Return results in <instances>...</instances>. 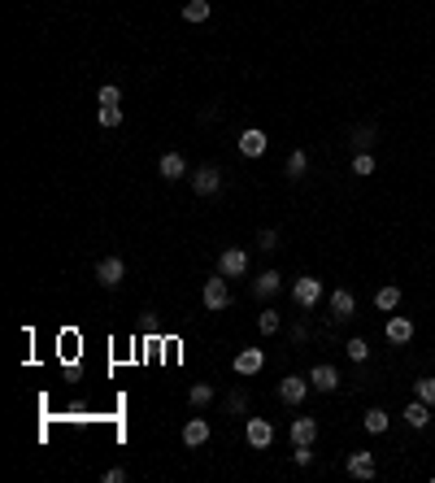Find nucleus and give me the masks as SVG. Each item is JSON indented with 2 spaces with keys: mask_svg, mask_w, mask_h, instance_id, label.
Wrapping results in <instances>:
<instances>
[{
  "mask_svg": "<svg viewBox=\"0 0 435 483\" xmlns=\"http://www.w3.org/2000/svg\"><path fill=\"white\" fill-rule=\"evenodd\" d=\"M96 118H100V126H118L122 122V105H100Z\"/></svg>",
  "mask_w": 435,
  "mask_h": 483,
  "instance_id": "b1692460",
  "label": "nucleus"
},
{
  "mask_svg": "<svg viewBox=\"0 0 435 483\" xmlns=\"http://www.w3.org/2000/svg\"><path fill=\"white\" fill-rule=\"evenodd\" d=\"M374 470H379V462H374V453H366V448H357V453H348V475H353V479H374Z\"/></svg>",
  "mask_w": 435,
  "mask_h": 483,
  "instance_id": "9d476101",
  "label": "nucleus"
},
{
  "mask_svg": "<svg viewBox=\"0 0 435 483\" xmlns=\"http://www.w3.org/2000/svg\"><path fill=\"white\" fill-rule=\"evenodd\" d=\"M344 353H348V357H353V362H366V357H370V344H366L362 336H353V340L344 344Z\"/></svg>",
  "mask_w": 435,
  "mask_h": 483,
  "instance_id": "5701e85b",
  "label": "nucleus"
},
{
  "mask_svg": "<svg viewBox=\"0 0 435 483\" xmlns=\"http://www.w3.org/2000/svg\"><path fill=\"white\" fill-rule=\"evenodd\" d=\"M209 9H214L209 0H188V5H183V18H188V22H204V18H209Z\"/></svg>",
  "mask_w": 435,
  "mask_h": 483,
  "instance_id": "4be33fe9",
  "label": "nucleus"
},
{
  "mask_svg": "<svg viewBox=\"0 0 435 483\" xmlns=\"http://www.w3.org/2000/svg\"><path fill=\"white\" fill-rule=\"evenodd\" d=\"M288 436H292V444H314L318 440V418H292V427H288Z\"/></svg>",
  "mask_w": 435,
  "mask_h": 483,
  "instance_id": "ddd939ff",
  "label": "nucleus"
},
{
  "mask_svg": "<svg viewBox=\"0 0 435 483\" xmlns=\"http://www.w3.org/2000/svg\"><path fill=\"white\" fill-rule=\"evenodd\" d=\"M266 148H270V135L262 131V126H248V131L240 135V152H244V157H262Z\"/></svg>",
  "mask_w": 435,
  "mask_h": 483,
  "instance_id": "6e6552de",
  "label": "nucleus"
},
{
  "mask_svg": "<svg viewBox=\"0 0 435 483\" xmlns=\"http://www.w3.org/2000/svg\"><path fill=\"white\" fill-rule=\"evenodd\" d=\"M310 392H314V384H310V379H300V374H288L283 384H278V401H283V405H300Z\"/></svg>",
  "mask_w": 435,
  "mask_h": 483,
  "instance_id": "423d86ee",
  "label": "nucleus"
},
{
  "mask_svg": "<svg viewBox=\"0 0 435 483\" xmlns=\"http://www.w3.org/2000/svg\"><path fill=\"white\" fill-rule=\"evenodd\" d=\"M204 440H209V422H204V418H188V427H183V444H188V448H200Z\"/></svg>",
  "mask_w": 435,
  "mask_h": 483,
  "instance_id": "f3484780",
  "label": "nucleus"
},
{
  "mask_svg": "<svg viewBox=\"0 0 435 483\" xmlns=\"http://www.w3.org/2000/svg\"><path fill=\"white\" fill-rule=\"evenodd\" d=\"M374 305H379L383 314H392L396 305H400V288H392V283H388V288H379V292H374Z\"/></svg>",
  "mask_w": 435,
  "mask_h": 483,
  "instance_id": "6ab92c4d",
  "label": "nucleus"
},
{
  "mask_svg": "<svg viewBox=\"0 0 435 483\" xmlns=\"http://www.w3.org/2000/svg\"><path fill=\"white\" fill-rule=\"evenodd\" d=\"M383 336H388V344H409V340H414V318L392 314L388 326H383Z\"/></svg>",
  "mask_w": 435,
  "mask_h": 483,
  "instance_id": "0eeeda50",
  "label": "nucleus"
},
{
  "mask_svg": "<svg viewBox=\"0 0 435 483\" xmlns=\"http://www.w3.org/2000/svg\"><path fill=\"white\" fill-rule=\"evenodd\" d=\"M122 274H126L122 257H105V262L96 266V283H100V288H118V283H122Z\"/></svg>",
  "mask_w": 435,
  "mask_h": 483,
  "instance_id": "9b49d317",
  "label": "nucleus"
},
{
  "mask_svg": "<svg viewBox=\"0 0 435 483\" xmlns=\"http://www.w3.org/2000/svg\"><path fill=\"white\" fill-rule=\"evenodd\" d=\"M305 170H310V157H305V148H296L288 157V179H305Z\"/></svg>",
  "mask_w": 435,
  "mask_h": 483,
  "instance_id": "412c9836",
  "label": "nucleus"
},
{
  "mask_svg": "<svg viewBox=\"0 0 435 483\" xmlns=\"http://www.w3.org/2000/svg\"><path fill=\"white\" fill-rule=\"evenodd\" d=\"M388 422H392V418H388V414H383V410H379V405H374V410H370V414L362 418V427L370 431V436H383V431H388Z\"/></svg>",
  "mask_w": 435,
  "mask_h": 483,
  "instance_id": "aec40b11",
  "label": "nucleus"
},
{
  "mask_svg": "<svg viewBox=\"0 0 435 483\" xmlns=\"http://www.w3.org/2000/svg\"><path fill=\"white\" fill-rule=\"evenodd\" d=\"M222 188V170L218 166H200V170H192V192L196 196H214Z\"/></svg>",
  "mask_w": 435,
  "mask_h": 483,
  "instance_id": "20e7f679",
  "label": "nucleus"
},
{
  "mask_svg": "<svg viewBox=\"0 0 435 483\" xmlns=\"http://www.w3.org/2000/svg\"><path fill=\"white\" fill-rule=\"evenodd\" d=\"M353 144H357V152H370V144H374V126H357V131H353Z\"/></svg>",
  "mask_w": 435,
  "mask_h": 483,
  "instance_id": "a878e982",
  "label": "nucleus"
},
{
  "mask_svg": "<svg viewBox=\"0 0 435 483\" xmlns=\"http://www.w3.org/2000/svg\"><path fill=\"white\" fill-rule=\"evenodd\" d=\"M405 422L414 427V431H422V427L431 422V410H427V401H409V405H405Z\"/></svg>",
  "mask_w": 435,
  "mask_h": 483,
  "instance_id": "a211bd4d",
  "label": "nucleus"
},
{
  "mask_svg": "<svg viewBox=\"0 0 435 483\" xmlns=\"http://www.w3.org/2000/svg\"><path fill=\"white\" fill-rule=\"evenodd\" d=\"M244 270H248V252H244V248H222V252H218V274L240 279Z\"/></svg>",
  "mask_w": 435,
  "mask_h": 483,
  "instance_id": "39448f33",
  "label": "nucleus"
},
{
  "mask_svg": "<svg viewBox=\"0 0 435 483\" xmlns=\"http://www.w3.org/2000/svg\"><path fill=\"white\" fill-rule=\"evenodd\" d=\"M257 244H262L266 252H274V248H278V236H274V231H262V236H257Z\"/></svg>",
  "mask_w": 435,
  "mask_h": 483,
  "instance_id": "2f4dec72",
  "label": "nucleus"
},
{
  "mask_svg": "<svg viewBox=\"0 0 435 483\" xmlns=\"http://www.w3.org/2000/svg\"><path fill=\"white\" fill-rule=\"evenodd\" d=\"M96 100H100V105H122V92H118L114 83H105V87L96 92Z\"/></svg>",
  "mask_w": 435,
  "mask_h": 483,
  "instance_id": "c85d7f7f",
  "label": "nucleus"
},
{
  "mask_svg": "<svg viewBox=\"0 0 435 483\" xmlns=\"http://www.w3.org/2000/svg\"><path fill=\"white\" fill-rule=\"evenodd\" d=\"M200 305H204L209 314H222L226 305H231V288H226V274L204 279V288H200Z\"/></svg>",
  "mask_w": 435,
  "mask_h": 483,
  "instance_id": "f257e3e1",
  "label": "nucleus"
},
{
  "mask_svg": "<svg viewBox=\"0 0 435 483\" xmlns=\"http://www.w3.org/2000/svg\"><path fill=\"white\" fill-rule=\"evenodd\" d=\"M278 288H283V274H278V270H266V274H257V279H252V296H274Z\"/></svg>",
  "mask_w": 435,
  "mask_h": 483,
  "instance_id": "dca6fc26",
  "label": "nucleus"
},
{
  "mask_svg": "<svg viewBox=\"0 0 435 483\" xmlns=\"http://www.w3.org/2000/svg\"><path fill=\"white\" fill-rule=\"evenodd\" d=\"M244 440H248V448H270L274 444V422L270 418H248Z\"/></svg>",
  "mask_w": 435,
  "mask_h": 483,
  "instance_id": "7ed1b4c3",
  "label": "nucleus"
},
{
  "mask_svg": "<svg viewBox=\"0 0 435 483\" xmlns=\"http://www.w3.org/2000/svg\"><path fill=\"white\" fill-rule=\"evenodd\" d=\"M353 174H374V152H357V157H353Z\"/></svg>",
  "mask_w": 435,
  "mask_h": 483,
  "instance_id": "cd10ccee",
  "label": "nucleus"
},
{
  "mask_svg": "<svg viewBox=\"0 0 435 483\" xmlns=\"http://www.w3.org/2000/svg\"><path fill=\"white\" fill-rule=\"evenodd\" d=\"M292 462H296V466H310V462H314V453H310V444H296V453H292Z\"/></svg>",
  "mask_w": 435,
  "mask_h": 483,
  "instance_id": "7c9ffc66",
  "label": "nucleus"
},
{
  "mask_svg": "<svg viewBox=\"0 0 435 483\" xmlns=\"http://www.w3.org/2000/svg\"><path fill=\"white\" fill-rule=\"evenodd\" d=\"M257 326H262V336H274V331H278V314H274V310H266V314L257 318Z\"/></svg>",
  "mask_w": 435,
  "mask_h": 483,
  "instance_id": "c756f323",
  "label": "nucleus"
},
{
  "mask_svg": "<svg viewBox=\"0 0 435 483\" xmlns=\"http://www.w3.org/2000/svg\"><path fill=\"white\" fill-rule=\"evenodd\" d=\"M188 401H192V405H209V401H214V388H209V384H192V388H188Z\"/></svg>",
  "mask_w": 435,
  "mask_h": 483,
  "instance_id": "393cba45",
  "label": "nucleus"
},
{
  "mask_svg": "<svg viewBox=\"0 0 435 483\" xmlns=\"http://www.w3.org/2000/svg\"><path fill=\"white\" fill-rule=\"evenodd\" d=\"M231 366H235V374H244V379H248V374H257V370L266 366V353H262V348H240Z\"/></svg>",
  "mask_w": 435,
  "mask_h": 483,
  "instance_id": "1a4fd4ad",
  "label": "nucleus"
},
{
  "mask_svg": "<svg viewBox=\"0 0 435 483\" xmlns=\"http://www.w3.org/2000/svg\"><path fill=\"white\" fill-rule=\"evenodd\" d=\"M157 170H161L166 183H174V179H183V174H188V157H183V152H161Z\"/></svg>",
  "mask_w": 435,
  "mask_h": 483,
  "instance_id": "f8f14e48",
  "label": "nucleus"
},
{
  "mask_svg": "<svg viewBox=\"0 0 435 483\" xmlns=\"http://www.w3.org/2000/svg\"><path fill=\"white\" fill-rule=\"evenodd\" d=\"M122 479H126V470H122V466H109V470H105V483H122Z\"/></svg>",
  "mask_w": 435,
  "mask_h": 483,
  "instance_id": "473e14b6",
  "label": "nucleus"
},
{
  "mask_svg": "<svg viewBox=\"0 0 435 483\" xmlns=\"http://www.w3.org/2000/svg\"><path fill=\"white\" fill-rule=\"evenodd\" d=\"M310 384H314V392H336V388H340V370L322 362V366L310 370Z\"/></svg>",
  "mask_w": 435,
  "mask_h": 483,
  "instance_id": "4468645a",
  "label": "nucleus"
},
{
  "mask_svg": "<svg viewBox=\"0 0 435 483\" xmlns=\"http://www.w3.org/2000/svg\"><path fill=\"white\" fill-rule=\"evenodd\" d=\"M414 396H418V401H427V405H435V379H431V374L414 384Z\"/></svg>",
  "mask_w": 435,
  "mask_h": 483,
  "instance_id": "bb28decb",
  "label": "nucleus"
},
{
  "mask_svg": "<svg viewBox=\"0 0 435 483\" xmlns=\"http://www.w3.org/2000/svg\"><path fill=\"white\" fill-rule=\"evenodd\" d=\"M292 300L300 305V310H314V305L322 300V279H314V274H300L296 283H292Z\"/></svg>",
  "mask_w": 435,
  "mask_h": 483,
  "instance_id": "f03ea898",
  "label": "nucleus"
},
{
  "mask_svg": "<svg viewBox=\"0 0 435 483\" xmlns=\"http://www.w3.org/2000/svg\"><path fill=\"white\" fill-rule=\"evenodd\" d=\"M353 310H357V300H353V292H348V288H336V292H331V314H336L340 322H348V318H353Z\"/></svg>",
  "mask_w": 435,
  "mask_h": 483,
  "instance_id": "2eb2a0df",
  "label": "nucleus"
}]
</instances>
